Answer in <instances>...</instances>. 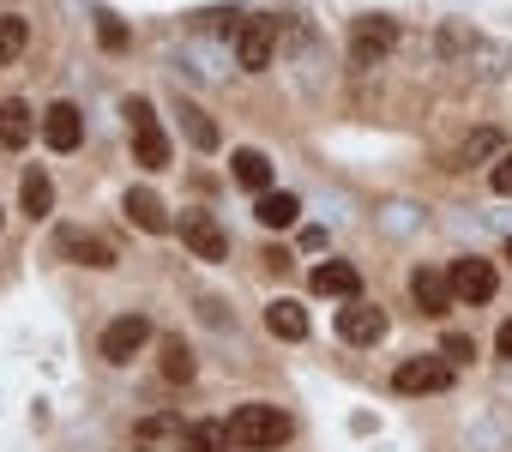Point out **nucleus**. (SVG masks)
I'll list each match as a JSON object with an SVG mask.
<instances>
[{"label": "nucleus", "mask_w": 512, "mask_h": 452, "mask_svg": "<svg viewBox=\"0 0 512 452\" xmlns=\"http://www.w3.org/2000/svg\"><path fill=\"white\" fill-rule=\"evenodd\" d=\"M229 440H235L241 452H272V446L290 440V416H284L278 404H241V410L229 416Z\"/></svg>", "instance_id": "f257e3e1"}, {"label": "nucleus", "mask_w": 512, "mask_h": 452, "mask_svg": "<svg viewBox=\"0 0 512 452\" xmlns=\"http://www.w3.org/2000/svg\"><path fill=\"white\" fill-rule=\"evenodd\" d=\"M127 133H133V163L139 169H169V133L157 127V109L145 97H127Z\"/></svg>", "instance_id": "f03ea898"}, {"label": "nucleus", "mask_w": 512, "mask_h": 452, "mask_svg": "<svg viewBox=\"0 0 512 452\" xmlns=\"http://www.w3.org/2000/svg\"><path fill=\"white\" fill-rule=\"evenodd\" d=\"M145 344H151V320H145V314H121V320H109V326H103V338H97L103 362H115V368H127Z\"/></svg>", "instance_id": "7ed1b4c3"}, {"label": "nucleus", "mask_w": 512, "mask_h": 452, "mask_svg": "<svg viewBox=\"0 0 512 452\" xmlns=\"http://www.w3.org/2000/svg\"><path fill=\"white\" fill-rule=\"evenodd\" d=\"M392 386H398L404 398L446 392V386H452V362H446V356H410V362H398V368H392Z\"/></svg>", "instance_id": "20e7f679"}, {"label": "nucleus", "mask_w": 512, "mask_h": 452, "mask_svg": "<svg viewBox=\"0 0 512 452\" xmlns=\"http://www.w3.org/2000/svg\"><path fill=\"white\" fill-rule=\"evenodd\" d=\"M272 55H278V19H247V25L235 31V61H241V73H266Z\"/></svg>", "instance_id": "39448f33"}, {"label": "nucleus", "mask_w": 512, "mask_h": 452, "mask_svg": "<svg viewBox=\"0 0 512 452\" xmlns=\"http://www.w3.org/2000/svg\"><path fill=\"white\" fill-rule=\"evenodd\" d=\"M392 43H398V25L380 19V13H368V19L350 25V61L356 67H374L380 55H392Z\"/></svg>", "instance_id": "423d86ee"}, {"label": "nucleus", "mask_w": 512, "mask_h": 452, "mask_svg": "<svg viewBox=\"0 0 512 452\" xmlns=\"http://www.w3.org/2000/svg\"><path fill=\"white\" fill-rule=\"evenodd\" d=\"M410 302H416V314H452V302H458V290H452V272H434V266H416L410 272Z\"/></svg>", "instance_id": "0eeeda50"}, {"label": "nucleus", "mask_w": 512, "mask_h": 452, "mask_svg": "<svg viewBox=\"0 0 512 452\" xmlns=\"http://www.w3.org/2000/svg\"><path fill=\"white\" fill-rule=\"evenodd\" d=\"M181 242L199 260H229V236H223V223L211 211H181Z\"/></svg>", "instance_id": "6e6552de"}, {"label": "nucleus", "mask_w": 512, "mask_h": 452, "mask_svg": "<svg viewBox=\"0 0 512 452\" xmlns=\"http://www.w3.org/2000/svg\"><path fill=\"white\" fill-rule=\"evenodd\" d=\"M452 290H458V302H470V308H482V302H494V290H500V272L488 266V260H452Z\"/></svg>", "instance_id": "1a4fd4ad"}, {"label": "nucleus", "mask_w": 512, "mask_h": 452, "mask_svg": "<svg viewBox=\"0 0 512 452\" xmlns=\"http://www.w3.org/2000/svg\"><path fill=\"white\" fill-rule=\"evenodd\" d=\"M386 326H392V320H386V308H368L362 296L338 308V338H344V344H380V338H386Z\"/></svg>", "instance_id": "9d476101"}, {"label": "nucleus", "mask_w": 512, "mask_h": 452, "mask_svg": "<svg viewBox=\"0 0 512 452\" xmlns=\"http://www.w3.org/2000/svg\"><path fill=\"white\" fill-rule=\"evenodd\" d=\"M79 139H85L79 103H49V109H43V145H49V151H79Z\"/></svg>", "instance_id": "9b49d317"}, {"label": "nucleus", "mask_w": 512, "mask_h": 452, "mask_svg": "<svg viewBox=\"0 0 512 452\" xmlns=\"http://www.w3.org/2000/svg\"><path fill=\"white\" fill-rule=\"evenodd\" d=\"M308 290H314V296H332V302H356V296H362V272H356L350 260H326V266H314Z\"/></svg>", "instance_id": "f8f14e48"}, {"label": "nucleus", "mask_w": 512, "mask_h": 452, "mask_svg": "<svg viewBox=\"0 0 512 452\" xmlns=\"http://www.w3.org/2000/svg\"><path fill=\"white\" fill-rule=\"evenodd\" d=\"M55 254H67L73 266H97V272L115 266V248H109L103 236H85V230H61V236H55Z\"/></svg>", "instance_id": "ddd939ff"}, {"label": "nucleus", "mask_w": 512, "mask_h": 452, "mask_svg": "<svg viewBox=\"0 0 512 452\" xmlns=\"http://www.w3.org/2000/svg\"><path fill=\"white\" fill-rule=\"evenodd\" d=\"M31 139H37L31 103H25V97H7V103H0V145H7V151H25Z\"/></svg>", "instance_id": "4468645a"}, {"label": "nucleus", "mask_w": 512, "mask_h": 452, "mask_svg": "<svg viewBox=\"0 0 512 452\" xmlns=\"http://www.w3.org/2000/svg\"><path fill=\"white\" fill-rule=\"evenodd\" d=\"M229 175H235L247 193H272V157L253 151V145H241V151L229 157Z\"/></svg>", "instance_id": "2eb2a0df"}, {"label": "nucleus", "mask_w": 512, "mask_h": 452, "mask_svg": "<svg viewBox=\"0 0 512 452\" xmlns=\"http://www.w3.org/2000/svg\"><path fill=\"white\" fill-rule=\"evenodd\" d=\"M121 211H127V217L139 223V230H145V236H163V230H169V205H163V199H157L151 187H133Z\"/></svg>", "instance_id": "dca6fc26"}, {"label": "nucleus", "mask_w": 512, "mask_h": 452, "mask_svg": "<svg viewBox=\"0 0 512 452\" xmlns=\"http://www.w3.org/2000/svg\"><path fill=\"white\" fill-rule=\"evenodd\" d=\"M19 205H25L31 223H43V217L55 211V181H49L43 169H25V181H19Z\"/></svg>", "instance_id": "f3484780"}, {"label": "nucleus", "mask_w": 512, "mask_h": 452, "mask_svg": "<svg viewBox=\"0 0 512 452\" xmlns=\"http://www.w3.org/2000/svg\"><path fill=\"white\" fill-rule=\"evenodd\" d=\"M266 326H272V338L302 344V338H308V308H302V302H272V308H266Z\"/></svg>", "instance_id": "a211bd4d"}, {"label": "nucleus", "mask_w": 512, "mask_h": 452, "mask_svg": "<svg viewBox=\"0 0 512 452\" xmlns=\"http://www.w3.org/2000/svg\"><path fill=\"white\" fill-rule=\"evenodd\" d=\"M253 217H260L266 230H290V223L302 217V199H296V193H260V205H253Z\"/></svg>", "instance_id": "6ab92c4d"}, {"label": "nucleus", "mask_w": 512, "mask_h": 452, "mask_svg": "<svg viewBox=\"0 0 512 452\" xmlns=\"http://www.w3.org/2000/svg\"><path fill=\"white\" fill-rule=\"evenodd\" d=\"M229 446H235L229 440V422H193L175 452H229Z\"/></svg>", "instance_id": "aec40b11"}, {"label": "nucleus", "mask_w": 512, "mask_h": 452, "mask_svg": "<svg viewBox=\"0 0 512 452\" xmlns=\"http://www.w3.org/2000/svg\"><path fill=\"white\" fill-rule=\"evenodd\" d=\"M181 127H187V139L199 145V151H217L223 145V133H217V121L199 109V103H181Z\"/></svg>", "instance_id": "412c9836"}, {"label": "nucleus", "mask_w": 512, "mask_h": 452, "mask_svg": "<svg viewBox=\"0 0 512 452\" xmlns=\"http://www.w3.org/2000/svg\"><path fill=\"white\" fill-rule=\"evenodd\" d=\"M25 49H31V25L19 13H7V19H0V67H13Z\"/></svg>", "instance_id": "4be33fe9"}, {"label": "nucleus", "mask_w": 512, "mask_h": 452, "mask_svg": "<svg viewBox=\"0 0 512 452\" xmlns=\"http://www.w3.org/2000/svg\"><path fill=\"white\" fill-rule=\"evenodd\" d=\"M163 380L169 386H187L193 380V350L181 338H163Z\"/></svg>", "instance_id": "5701e85b"}, {"label": "nucleus", "mask_w": 512, "mask_h": 452, "mask_svg": "<svg viewBox=\"0 0 512 452\" xmlns=\"http://www.w3.org/2000/svg\"><path fill=\"white\" fill-rule=\"evenodd\" d=\"M500 151H506V139H500L494 127H482V133H470V139H464V151H458V157H464V163H482V157H500Z\"/></svg>", "instance_id": "b1692460"}, {"label": "nucleus", "mask_w": 512, "mask_h": 452, "mask_svg": "<svg viewBox=\"0 0 512 452\" xmlns=\"http://www.w3.org/2000/svg\"><path fill=\"white\" fill-rule=\"evenodd\" d=\"M97 43H103L109 55H121V49H127V25H121L115 13H97Z\"/></svg>", "instance_id": "393cba45"}, {"label": "nucleus", "mask_w": 512, "mask_h": 452, "mask_svg": "<svg viewBox=\"0 0 512 452\" xmlns=\"http://www.w3.org/2000/svg\"><path fill=\"white\" fill-rule=\"evenodd\" d=\"M488 187H494V193H506V199H512V151H500V157H494V163H488Z\"/></svg>", "instance_id": "a878e982"}, {"label": "nucleus", "mask_w": 512, "mask_h": 452, "mask_svg": "<svg viewBox=\"0 0 512 452\" xmlns=\"http://www.w3.org/2000/svg\"><path fill=\"white\" fill-rule=\"evenodd\" d=\"M440 356H446V362H470V356H476V344H470L464 332H446V338H440Z\"/></svg>", "instance_id": "bb28decb"}, {"label": "nucleus", "mask_w": 512, "mask_h": 452, "mask_svg": "<svg viewBox=\"0 0 512 452\" xmlns=\"http://www.w3.org/2000/svg\"><path fill=\"white\" fill-rule=\"evenodd\" d=\"M163 434H175V422H169V416H151V422H139V440H163Z\"/></svg>", "instance_id": "cd10ccee"}, {"label": "nucleus", "mask_w": 512, "mask_h": 452, "mask_svg": "<svg viewBox=\"0 0 512 452\" xmlns=\"http://www.w3.org/2000/svg\"><path fill=\"white\" fill-rule=\"evenodd\" d=\"M494 350H500V356H506V362H512V320H506V326H500V338H494Z\"/></svg>", "instance_id": "c85d7f7f"}, {"label": "nucleus", "mask_w": 512, "mask_h": 452, "mask_svg": "<svg viewBox=\"0 0 512 452\" xmlns=\"http://www.w3.org/2000/svg\"><path fill=\"white\" fill-rule=\"evenodd\" d=\"M506 260H512V242H506Z\"/></svg>", "instance_id": "c756f323"}, {"label": "nucleus", "mask_w": 512, "mask_h": 452, "mask_svg": "<svg viewBox=\"0 0 512 452\" xmlns=\"http://www.w3.org/2000/svg\"><path fill=\"white\" fill-rule=\"evenodd\" d=\"M0 223H7V211H0Z\"/></svg>", "instance_id": "7c9ffc66"}]
</instances>
